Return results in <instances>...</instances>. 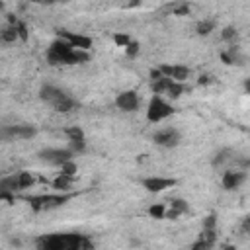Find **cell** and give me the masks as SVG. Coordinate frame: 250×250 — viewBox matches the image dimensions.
<instances>
[{
    "instance_id": "6da1fadb",
    "label": "cell",
    "mask_w": 250,
    "mask_h": 250,
    "mask_svg": "<svg viewBox=\"0 0 250 250\" xmlns=\"http://www.w3.org/2000/svg\"><path fill=\"white\" fill-rule=\"evenodd\" d=\"M39 250H92L94 240L80 232H51L35 240Z\"/></svg>"
},
{
    "instance_id": "7a4b0ae2",
    "label": "cell",
    "mask_w": 250,
    "mask_h": 250,
    "mask_svg": "<svg viewBox=\"0 0 250 250\" xmlns=\"http://www.w3.org/2000/svg\"><path fill=\"white\" fill-rule=\"evenodd\" d=\"M90 61V53L84 49L72 47L66 39L57 37L47 49V62L53 66H70V64H84Z\"/></svg>"
},
{
    "instance_id": "3957f363",
    "label": "cell",
    "mask_w": 250,
    "mask_h": 250,
    "mask_svg": "<svg viewBox=\"0 0 250 250\" xmlns=\"http://www.w3.org/2000/svg\"><path fill=\"white\" fill-rule=\"evenodd\" d=\"M39 98L59 113H68V111L76 109V105H78V102L70 94H66L62 88H59L55 84H43L39 90Z\"/></svg>"
},
{
    "instance_id": "277c9868",
    "label": "cell",
    "mask_w": 250,
    "mask_h": 250,
    "mask_svg": "<svg viewBox=\"0 0 250 250\" xmlns=\"http://www.w3.org/2000/svg\"><path fill=\"white\" fill-rule=\"evenodd\" d=\"M74 197L72 191H55V193H39V195H25L23 199L29 203L33 211H53L66 205Z\"/></svg>"
},
{
    "instance_id": "5b68a950",
    "label": "cell",
    "mask_w": 250,
    "mask_h": 250,
    "mask_svg": "<svg viewBox=\"0 0 250 250\" xmlns=\"http://www.w3.org/2000/svg\"><path fill=\"white\" fill-rule=\"evenodd\" d=\"M211 166L215 170H227V168H238V170H250V158L240 154L238 150L230 148V146H225V148H219L213 158H211Z\"/></svg>"
},
{
    "instance_id": "8992f818",
    "label": "cell",
    "mask_w": 250,
    "mask_h": 250,
    "mask_svg": "<svg viewBox=\"0 0 250 250\" xmlns=\"http://www.w3.org/2000/svg\"><path fill=\"white\" fill-rule=\"evenodd\" d=\"M150 90H152V94H160V96H168L172 100H178L186 92V84L160 74L158 78H150Z\"/></svg>"
},
{
    "instance_id": "52a82bcc",
    "label": "cell",
    "mask_w": 250,
    "mask_h": 250,
    "mask_svg": "<svg viewBox=\"0 0 250 250\" xmlns=\"http://www.w3.org/2000/svg\"><path fill=\"white\" fill-rule=\"evenodd\" d=\"M174 107L168 100H164L160 94H152V98L148 100V105H146V119L150 123H160L164 119H168L170 115H174Z\"/></svg>"
},
{
    "instance_id": "ba28073f",
    "label": "cell",
    "mask_w": 250,
    "mask_h": 250,
    "mask_svg": "<svg viewBox=\"0 0 250 250\" xmlns=\"http://www.w3.org/2000/svg\"><path fill=\"white\" fill-rule=\"evenodd\" d=\"M35 184V176L27 170H20L16 174H10V176H4L0 180V191H21V189H27Z\"/></svg>"
},
{
    "instance_id": "9c48e42d",
    "label": "cell",
    "mask_w": 250,
    "mask_h": 250,
    "mask_svg": "<svg viewBox=\"0 0 250 250\" xmlns=\"http://www.w3.org/2000/svg\"><path fill=\"white\" fill-rule=\"evenodd\" d=\"M37 158H39L41 162L49 164V166L61 168L66 160H72V158H74V152H72L68 146H64V148H61V146H51V148L39 150V152H37Z\"/></svg>"
},
{
    "instance_id": "30bf717a",
    "label": "cell",
    "mask_w": 250,
    "mask_h": 250,
    "mask_svg": "<svg viewBox=\"0 0 250 250\" xmlns=\"http://www.w3.org/2000/svg\"><path fill=\"white\" fill-rule=\"evenodd\" d=\"M35 133H37V129L31 127V125H27V123L4 125V127L0 129V137H2L4 141H14V139H21V141H25V139L35 137Z\"/></svg>"
},
{
    "instance_id": "8fae6325",
    "label": "cell",
    "mask_w": 250,
    "mask_h": 250,
    "mask_svg": "<svg viewBox=\"0 0 250 250\" xmlns=\"http://www.w3.org/2000/svg\"><path fill=\"white\" fill-rule=\"evenodd\" d=\"M0 39H2L4 43H14V41H18V39L25 41V39H27V27H25L20 20L10 18V23H6V25L2 27V31H0Z\"/></svg>"
},
{
    "instance_id": "7c38bea8",
    "label": "cell",
    "mask_w": 250,
    "mask_h": 250,
    "mask_svg": "<svg viewBox=\"0 0 250 250\" xmlns=\"http://www.w3.org/2000/svg\"><path fill=\"white\" fill-rule=\"evenodd\" d=\"M152 141L162 146V148H174L180 145L182 141V135L176 127H164V129H158L154 135H152Z\"/></svg>"
},
{
    "instance_id": "4fadbf2b",
    "label": "cell",
    "mask_w": 250,
    "mask_h": 250,
    "mask_svg": "<svg viewBox=\"0 0 250 250\" xmlns=\"http://www.w3.org/2000/svg\"><path fill=\"white\" fill-rule=\"evenodd\" d=\"M246 178H248V174H246V170H238V168H227V170H223V176H221V186H223V189H227V191H234V189H238L244 182H246Z\"/></svg>"
},
{
    "instance_id": "5bb4252c",
    "label": "cell",
    "mask_w": 250,
    "mask_h": 250,
    "mask_svg": "<svg viewBox=\"0 0 250 250\" xmlns=\"http://www.w3.org/2000/svg\"><path fill=\"white\" fill-rule=\"evenodd\" d=\"M139 104H141V100H139V94H137L135 90H123V92H119L117 98H115L117 109L127 111V113L137 111V109H139Z\"/></svg>"
},
{
    "instance_id": "9a60e30c",
    "label": "cell",
    "mask_w": 250,
    "mask_h": 250,
    "mask_svg": "<svg viewBox=\"0 0 250 250\" xmlns=\"http://www.w3.org/2000/svg\"><path fill=\"white\" fill-rule=\"evenodd\" d=\"M141 186L148 193H160V191L176 186V180L174 178H164V176H148V178H143L141 180Z\"/></svg>"
},
{
    "instance_id": "2e32d148",
    "label": "cell",
    "mask_w": 250,
    "mask_h": 250,
    "mask_svg": "<svg viewBox=\"0 0 250 250\" xmlns=\"http://www.w3.org/2000/svg\"><path fill=\"white\" fill-rule=\"evenodd\" d=\"M57 35L62 37V39H66V41H68L72 47H76V49L90 51V47H92V39H90L88 35H82V33H76V31H68V29H59Z\"/></svg>"
},
{
    "instance_id": "e0dca14e",
    "label": "cell",
    "mask_w": 250,
    "mask_h": 250,
    "mask_svg": "<svg viewBox=\"0 0 250 250\" xmlns=\"http://www.w3.org/2000/svg\"><path fill=\"white\" fill-rule=\"evenodd\" d=\"M158 70L168 76V78H174L178 82H186L189 76H191V68L186 66V64H160Z\"/></svg>"
},
{
    "instance_id": "ac0fdd59",
    "label": "cell",
    "mask_w": 250,
    "mask_h": 250,
    "mask_svg": "<svg viewBox=\"0 0 250 250\" xmlns=\"http://www.w3.org/2000/svg\"><path fill=\"white\" fill-rule=\"evenodd\" d=\"M188 201L186 199H182V197H174L172 201H170V205H168V209H166V219H178L180 215H184V213H188Z\"/></svg>"
},
{
    "instance_id": "d6986e66",
    "label": "cell",
    "mask_w": 250,
    "mask_h": 250,
    "mask_svg": "<svg viewBox=\"0 0 250 250\" xmlns=\"http://www.w3.org/2000/svg\"><path fill=\"white\" fill-rule=\"evenodd\" d=\"M72 184H74V176H68V174L59 172V174H57V178H53L51 188H53L55 191H70Z\"/></svg>"
},
{
    "instance_id": "ffe728a7",
    "label": "cell",
    "mask_w": 250,
    "mask_h": 250,
    "mask_svg": "<svg viewBox=\"0 0 250 250\" xmlns=\"http://www.w3.org/2000/svg\"><path fill=\"white\" fill-rule=\"evenodd\" d=\"M221 59H223L225 64H244V59L238 55V51H236L234 45L229 47L227 51H223V53H221Z\"/></svg>"
},
{
    "instance_id": "44dd1931",
    "label": "cell",
    "mask_w": 250,
    "mask_h": 250,
    "mask_svg": "<svg viewBox=\"0 0 250 250\" xmlns=\"http://www.w3.org/2000/svg\"><path fill=\"white\" fill-rule=\"evenodd\" d=\"M168 10L174 14V16H188L191 12V6L188 0H176L172 6H168Z\"/></svg>"
},
{
    "instance_id": "7402d4cb",
    "label": "cell",
    "mask_w": 250,
    "mask_h": 250,
    "mask_svg": "<svg viewBox=\"0 0 250 250\" xmlns=\"http://www.w3.org/2000/svg\"><path fill=\"white\" fill-rule=\"evenodd\" d=\"M211 31H215V20H199L195 23V33L201 37H207Z\"/></svg>"
},
{
    "instance_id": "603a6c76",
    "label": "cell",
    "mask_w": 250,
    "mask_h": 250,
    "mask_svg": "<svg viewBox=\"0 0 250 250\" xmlns=\"http://www.w3.org/2000/svg\"><path fill=\"white\" fill-rule=\"evenodd\" d=\"M166 205L164 203H154V205H150L148 207V215L152 217V219H166Z\"/></svg>"
},
{
    "instance_id": "cb8c5ba5",
    "label": "cell",
    "mask_w": 250,
    "mask_h": 250,
    "mask_svg": "<svg viewBox=\"0 0 250 250\" xmlns=\"http://www.w3.org/2000/svg\"><path fill=\"white\" fill-rule=\"evenodd\" d=\"M64 135L68 137V141H80V139H86V137H84V131H82L78 125L66 127V129H64Z\"/></svg>"
},
{
    "instance_id": "d4e9b609",
    "label": "cell",
    "mask_w": 250,
    "mask_h": 250,
    "mask_svg": "<svg viewBox=\"0 0 250 250\" xmlns=\"http://www.w3.org/2000/svg\"><path fill=\"white\" fill-rule=\"evenodd\" d=\"M236 37H238V31H236L232 25L223 27V31H221V39H223V41H227V43H234Z\"/></svg>"
},
{
    "instance_id": "484cf974",
    "label": "cell",
    "mask_w": 250,
    "mask_h": 250,
    "mask_svg": "<svg viewBox=\"0 0 250 250\" xmlns=\"http://www.w3.org/2000/svg\"><path fill=\"white\" fill-rule=\"evenodd\" d=\"M59 172H62V174H68V176H76V172H78V166H76V162H74V158L72 160H66L61 168H59Z\"/></svg>"
},
{
    "instance_id": "4316f807",
    "label": "cell",
    "mask_w": 250,
    "mask_h": 250,
    "mask_svg": "<svg viewBox=\"0 0 250 250\" xmlns=\"http://www.w3.org/2000/svg\"><path fill=\"white\" fill-rule=\"evenodd\" d=\"M113 41H115L119 47H123V49H125L133 39H131L129 35H125V33H115V35H113Z\"/></svg>"
},
{
    "instance_id": "83f0119b",
    "label": "cell",
    "mask_w": 250,
    "mask_h": 250,
    "mask_svg": "<svg viewBox=\"0 0 250 250\" xmlns=\"http://www.w3.org/2000/svg\"><path fill=\"white\" fill-rule=\"evenodd\" d=\"M139 51H141V47H139V43H137V41H131V43L125 47V55H127V57H137V55H139Z\"/></svg>"
},
{
    "instance_id": "f1b7e54d",
    "label": "cell",
    "mask_w": 250,
    "mask_h": 250,
    "mask_svg": "<svg viewBox=\"0 0 250 250\" xmlns=\"http://www.w3.org/2000/svg\"><path fill=\"white\" fill-rule=\"evenodd\" d=\"M240 232H244V234L250 232V215H246V217L240 221Z\"/></svg>"
},
{
    "instance_id": "f546056e",
    "label": "cell",
    "mask_w": 250,
    "mask_h": 250,
    "mask_svg": "<svg viewBox=\"0 0 250 250\" xmlns=\"http://www.w3.org/2000/svg\"><path fill=\"white\" fill-rule=\"evenodd\" d=\"M242 86H244V92H246V94H250V76L244 80V84H242Z\"/></svg>"
},
{
    "instance_id": "4dcf8cb0",
    "label": "cell",
    "mask_w": 250,
    "mask_h": 250,
    "mask_svg": "<svg viewBox=\"0 0 250 250\" xmlns=\"http://www.w3.org/2000/svg\"><path fill=\"white\" fill-rule=\"evenodd\" d=\"M29 2H35V4H45V0H29Z\"/></svg>"
},
{
    "instance_id": "1f68e13d",
    "label": "cell",
    "mask_w": 250,
    "mask_h": 250,
    "mask_svg": "<svg viewBox=\"0 0 250 250\" xmlns=\"http://www.w3.org/2000/svg\"><path fill=\"white\" fill-rule=\"evenodd\" d=\"M53 2H57V0H45V4H53Z\"/></svg>"
}]
</instances>
